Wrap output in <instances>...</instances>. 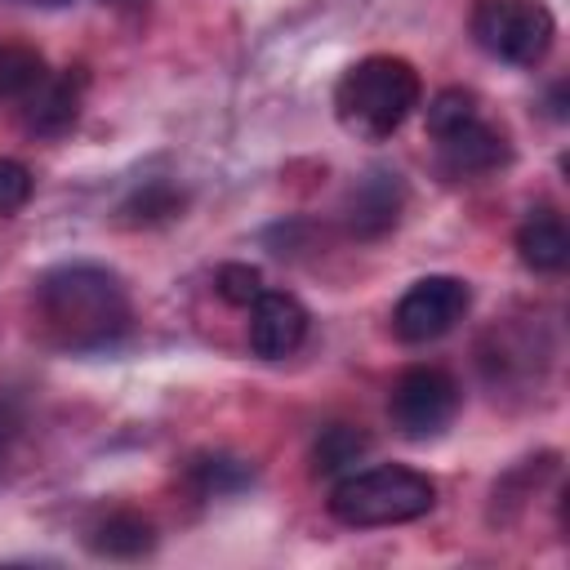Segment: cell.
Returning a JSON list of instances; mask_svg holds the SVG:
<instances>
[{
  "mask_svg": "<svg viewBox=\"0 0 570 570\" xmlns=\"http://www.w3.org/2000/svg\"><path fill=\"white\" fill-rule=\"evenodd\" d=\"M40 330L71 352H102L129 334L134 307L116 272L98 263H62L36 281Z\"/></svg>",
  "mask_w": 570,
  "mask_h": 570,
  "instance_id": "cell-1",
  "label": "cell"
},
{
  "mask_svg": "<svg viewBox=\"0 0 570 570\" xmlns=\"http://www.w3.org/2000/svg\"><path fill=\"white\" fill-rule=\"evenodd\" d=\"M423 98V80L410 58L370 53L352 62L334 85V116L352 138L383 142L392 138Z\"/></svg>",
  "mask_w": 570,
  "mask_h": 570,
  "instance_id": "cell-2",
  "label": "cell"
},
{
  "mask_svg": "<svg viewBox=\"0 0 570 570\" xmlns=\"http://www.w3.org/2000/svg\"><path fill=\"white\" fill-rule=\"evenodd\" d=\"M330 517L352 530H379V525H405L436 508V481L405 463H374L352 468L334 481L325 499Z\"/></svg>",
  "mask_w": 570,
  "mask_h": 570,
  "instance_id": "cell-3",
  "label": "cell"
},
{
  "mask_svg": "<svg viewBox=\"0 0 570 570\" xmlns=\"http://www.w3.org/2000/svg\"><path fill=\"white\" fill-rule=\"evenodd\" d=\"M468 31L490 58L508 67H539L557 40V18L543 0H472Z\"/></svg>",
  "mask_w": 570,
  "mask_h": 570,
  "instance_id": "cell-4",
  "label": "cell"
},
{
  "mask_svg": "<svg viewBox=\"0 0 570 570\" xmlns=\"http://www.w3.org/2000/svg\"><path fill=\"white\" fill-rule=\"evenodd\" d=\"M463 405L459 379L441 365H410L396 374L387 392V419L405 441H432L441 436Z\"/></svg>",
  "mask_w": 570,
  "mask_h": 570,
  "instance_id": "cell-5",
  "label": "cell"
},
{
  "mask_svg": "<svg viewBox=\"0 0 570 570\" xmlns=\"http://www.w3.org/2000/svg\"><path fill=\"white\" fill-rule=\"evenodd\" d=\"M472 307V285L463 276H423L414 281L401 303L392 307V334L401 343H432L441 334H450Z\"/></svg>",
  "mask_w": 570,
  "mask_h": 570,
  "instance_id": "cell-6",
  "label": "cell"
},
{
  "mask_svg": "<svg viewBox=\"0 0 570 570\" xmlns=\"http://www.w3.org/2000/svg\"><path fill=\"white\" fill-rule=\"evenodd\" d=\"M432 142H436V160L450 178H481V174H494L512 160L508 134L499 125H490L481 111L432 134Z\"/></svg>",
  "mask_w": 570,
  "mask_h": 570,
  "instance_id": "cell-7",
  "label": "cell"
},
{
  "mask_svg": "<svg viewBox=\"0 0 570 570\" xmlns=\"http://www.w3.org/2000/svg\"><path fill=\"white\" fill-rule=\"evenodd\" d=\"M85 85H89L85 67L49 71V76L18 102V111H22V129H27L31 138H58V134H67V129L76 125V116H80Z\"/></svg>",
  "mask_w": 570,
  "mask_h": 570,
  "instance_id": "cell-8",
  "label": "cell"
},
{
  "mask_svg": "<svg viewBox=\"0 0 570 570\" xmlns=\"http://www.w3.org/2000/svg\"><path fill=\"white\" fill-rule=\"evenodd\" d=\"M307 307L285 294V289H263L249 303V352L263 361H281L289 352H298V343L307 338Z\"/></svg>",
  "mask_w": 570,
  "mask_h": 570,
  "instance_id": "cell-9",
  "label": "cell"
},
{
  "mask_svg": "<svg viewBox=\"0 0 570 570\" xmlns=\"http://www.w3.org/2000/svg\"><path fill=\"white\" fill-rule=\"evenodd\" d=\"M401 209H405V187H401V178H396L392 169H370V174L352 187V196H347V205H343V223H347V232H352L356 240H379V236H387V232L401 223Z\"/></svg>",
  "mask_w": 570,
  "mask_h": 570,
  "instance_id": "cell-10",
  "label": "cell"
},
{
  "mask_svg": "<svg viewBox=\"0 0 570 570\" xmlns=\"http://www.w3.org/2000/svg\"><path fill=\"white\" fill-rule=\"evenodd\" d=\"M85 543L94 557H107V561H138L156 548V525L134 512V508H116L107 517H98L89 530H85Z\"/></svg>",
  "mask_w": 570,
  "mask_h": 570,
  "instance_id": "cell-11",
  "label": "cell"
},
{
  "mask_svg": "<svg viewBox=\"0 0 570 570\" xmlns=\"http://www.w3.org/2000/svg\"><path fill=\"white\" fill-rule=\"evenodd\" d=\"M517 254L530 272H561L570 263V232L557 209H530L517 227Z\"/></svg>",
  "mask_w": 570,
  "mask_h": 570,
  "instance_id": "cell-12",
  "label": "cell"
},
{
  "mask_svg": "<svg viewBox=\"0 0 570 570\" xmlns=\"http://www.w3.org/2000/svg\"><path fill=\"white\" fill-rule=\"evenodd\" d=\"M370 432L365 428H352V423H330L321 428L316 445H312V472L316 476H343L352 472L365 454H370Z\"/></svg>",
  "mask_w": 570,
  "mask_h": 570,
  "instance_id": "cell-13",
  "label": "cell"
},
{
  "mask_svg": "<svg viewBox=\"0 0 570 570\" xmlns=\"http://www.w3.org/2000/svg\"><path fill=\"white\" fill-rule=\"evenodd\" d=\"M187 481L196 485L200 499H218V494L245 490L254 481V463L236 459V454H200L187 463Z\"/></svg>",
  "mask_w": 570,
  "mask_h": 570,
  "instance_id": "cell-14",
  "label": "cell"
},
{
  "mask_svg": "<svg viewBox=\"0 0 570 570\" xmlns=\"http://www.w3.org/2000/svg\"><path fill=\"white\" fill-rule=\"evenodd\" d=\"M49 76L45 67V53L31 49V45H0V102H22L40 80Z\"/></svg>",
  "mask_w": 570,
  "mask_h": 570,
  "instance_id": "cell-15",
  "label": "cell"
},
{
  "mask_svg": "<svg viewBox=\"0 0 570 570\" xmlns=\"http://www.w3.org/2000/svg\"><path fill=\"white\" fill-rule=\"evenodd\" d=\"M183 205H187V196H183L174 183L156 178V183L138 187V191L120 205V214H125V223H134V227H151V223H165V218L183 214Z\"/></svg>",
  "mask_w": 570,
  "mask_h": 570,
  "instance_id": "cell-16",
  "label": "cell"
},
{
  "mask_svg": "<svg viewBox=\"0 0 570 570\" xmlns=\"http://www.w3.org/2000/svg\"><path fill=\"white\" fill-rule=\"evenodd\" d=\"M214 289H218L223 303L249 307V303L263 294V272L249 267V263H223V267L214 272Z\"/></svg>",
  "mask_w": 570,
  "mask_h": 570,
  "instance_id": "cell-17",
  "label": "cell"
},
{
  "mask_svg": "<svg viewBox=\"0 0 570 570\" xmlns=\"http://www.w3.org/2000/svg\"><path fill=\"white\" fill-rule=\"evenodd\" d=\"M31 187H36L31 169H27L22 160H9V156H0V218L18 214V209L31 200Z\"/></svg>",
  "mask_w": 570,
  "mask_h": 570,
  "instance_id": "cell-18",
  "label": "cell"
},
{
  "mask_svg": "<svg viewBox=\"0 0 570 570\" xmlns=\"http://www.w3.org/2000/svg\"><path fill=\"white\" fill-rule=\"evenodd\" d=\"M13 432H18V419L0 405V459H4V450H9V441H13Z\"/></svg>",
  "mask_w": 570,
  "mask_h": 570,
  "instance_id": "cell-19",
  "label": "cell"
},
{
  "mask_svg": "<svg viewBox=\"0 0 570 570\" xmlns=\"http://www.w3.org/2000/svg\"><path fill=\"white\" fill-rule=\"evenodd\" d=\"M111 4H142V0H111Z\"/></svg>",
  "mask_w": 570,
  "mask_h": 570,
  "instance_id": "cell-20",
  "label": "cell"
}]
</instances>
